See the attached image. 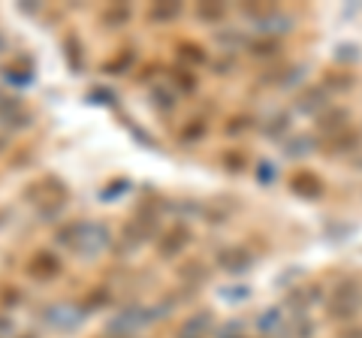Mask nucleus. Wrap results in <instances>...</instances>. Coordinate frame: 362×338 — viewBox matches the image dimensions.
I'll use <instances>...</instances> for the list:
<instances>
[{
  "label": "nucleus",
  "instance_id": "22",
  "mask_svg": "<svg viewBox=\"0 0 362 338\" xmlns=\"http://www.w3.org/2000/svg\"><path fill=\"white\" fill-rule=\"evenodd\" d=\"M335 58H338V61H347V58H350V61H356V58H359V54H356V45H341Z\"/></svg>",
  "mask_w": 362,
  "mask_h": 338
},
{
  "label": "nucleus",
  "instance_id": "23",
  "mask_svg": "<svg viewBox=\"0 0 362 338\" xmlns=\"http://www.w3.org/2000/svg\"><path fill=\"white\" fill-rule=\"evenodd\" d=\"M199 266H196V263H194V266H187V272H184V275L187 278H196V281H203V278H208V272H196Z\"/></svg>",
  "mask_w": 362,
  "mask_h": 338
},
{
  "label": "nucleus",
  "instance_id": "21",
  "mask_svg": "<svg viewBox=\"0 0 362 338\" xmlns=\"http://www.w3.org/2000/svg\"><path fill=\"white\" fill-rule=\"evenodd\" d=\"M248 293H251V290L248 287H226L223 290V299H230V302H242V299H248Z\"/></svg>",
  "mask_w": 362,
  "mask_h": 338
},
{
  "label": "nucleus",
  "instance_id": "17",
  "mask_svg": "<svg viewBox=\"0 0 362 338\" xmlns=\"http://www.w3.org/2000/svg\"><path fill=\"white\" fill-rule=\"evenodd\" d=\"M244 163H248V160H244L242 151H226V154H223V167L230 169V172H242Z\"/></svg>",
  "mask_w": 362,
  "mask_h": 338
},
{
  "label": "nucleus",
  "instance_id": "6",
  "mask_svg": "<svg viewBox=\"0 0 362 338\" xmlns=\"http://www.w3.org/2000/svg\"><path fill=\"white\" fill-rule=\"evenodd\" d=\"M359 148V133L356 130H341V133H335L329 136V151L332 154H341V151H356Z\"/></svg>",
  "mask_w": 362,
  "mask_h": 338
},
{
  "label": "nucleus",
  "instance_id": "8",
  "mask_svg": "<svg viewBox=\"0 0 362 338\" xmlns=\"http://www.w3.org/2000/svg\"><path fill=\"white\" fill-rule=\"evenodd\" d=\"M248 52L253 54V58H275V54H281V43L278 40H269V36H262V40H253L248 45Z\"/></svg>",
  "mask_w": 362,
  "mask_h": 338
},
{
  "label": "nucleus",
  "instance_id": "20",
  "mask_svg": "<svg viewBox=\"0 0 362 338\" xmlns=\"http://www.w3.org/2000/svg\"><path fill=\"white\" fill-rule=\"evenodd\" d=\"M275 323H281V312H275V308H272V312H266V314H262L260 321H257L260 330H272Z\"/></svg>",
  "mask_w": 362,
  "mask_h": 338
},
{
  "label": "nucleus",
  "instance_id": "13",
  "mask_svg": "<svg viewBox=\"0 0 362 338\" xmlns=\"http://www.w3.org/2000/svg\"><path fill=\"white\" fill-rule=\"evenodd\" d=\"M175 15H181V3H157L151 9V18H157V22H169Z\"/></svg>",
  "mask_w": 362,
  "mask_h": 338
},
{
  "label": "nucleus",
  "instance_id": "2",
  "mask_svg": "<svg viewBox=\"0 0 362 338\" xmlns=\"http://www.w3.org/2000/svg\"><path fill=\"white\" fill-rule=\"evenodd\" d=\"M253 263H257V257L244 245H233V248H223L217 254V269H223L226 275H244L253 269Z\"/></svg>",
  "mask_w": 362,
  "mask_h": 338
},
{
  "label": "nucleus",
  "instance_id": "11",
  "mask_svg": "<svg viewBox=\"0 0 362 338\" xmlns=\"http://www.w3.org/2000/svg\"><path fill=\"white\" fill-rule=\"evenodd\" d=\"M323 91H347V88H353V76L350 72H332V76H326V82L320 85Z\"/></svg>",
  "mask_w": 362,
  "mask_h": 338
},
{
  "label": "nucleus",
  "instance_id": "4",
  "mask_svg": "<svg viewBox=\"0 0 362 338\" xmlns=\"http://www.w3.org/2000/svg\"><path fill=\"white\" fill-rule=\"evenodd\" d=\"M347 124H350V109H344V106H329L320 118H317V130L329 133V136L347 130Z\"/></svg>",
  "mask_w": 362,
  "mask_h": 338
},
{
  "label": "nucleus",
  "instance_id": "9",
  "mask_svg": "<svg viewBox=\"0 0 362 338\" xmlns=\"http://www.w3.org/2000/svg\"><path fill=\"white\" fill-rule=\"evenodd\" d=\"M314 145H317L314 136H296V139L287 142V158H302V154H311Z\"/></svg>",
  "mask_w": 362,
  "mask_h": 338
},
{
  "label": "nucleus",
  "instance_id": "14",
  "mask_svg": "<svg viewBox=\"0 0 362 338\" xmlns=\"http://www.w3.org/2000/svg\"><path fill=\"white\" fill-rule=\"evenodd\" d=\"M205 133H208V124L205 121H190L184 130H181V139H184V142H196V139H203Z\"/></svg>",
  "mask_w": 362,
  "mask_h": 338
},
{
  "label": "nucleus",
  "instance_id": "18",
  "mask_svg": "<svg viewBox=\"0 0 362 338\" xmlns=\"http://www.w3.org/2000/svg\"><path fill=\"white\" fill-rule=\"evenodd\" d=\"M287 124H290V118H287V115H278V118H275V121H272L269 127H262V133H266L269 139H278V136L287 130Z\"/></svg>",
  "mask_w": 362,
  "mask_h": 338
},
{
  "label": "nucleus",
  "instance_id": "5",
  "mask_svg": "<svg viewBox=\"0 0 362 338\" xmlns=\"http://www.w3.org/2000/svg\"><path fill=\"white\" fill-rule=\"evenodd\" d=\"M290 187L296 190V194H302L305 199H320L323 197V181L320 176H314V172H296L293 181H290Z\"/></svg>",
  "mask_w": 362,
  "mask_h": 338
},
{
  "label": "nucleus",
  "instance_id": "7",
  "mask_svg": "<svg viewBox=\"0 0 362 338\" xmlns=\"http://www.w3.org/2000/svg\"><path fill=\"white\" fill-rule=\"evenodd\" d=\"M187 242H190V233L184 230V226H175V230H172L166 239H163V251L160 254H163V257H175V254L184 248Z\"/></svg>",
  "mask_w": 362,
  "mask_h": 338
},
{
  "label": "nucleus",
  "instance_id": "1",
  "mask_svg": "<svg viewBox=\"0 0 362 338\" xmlns=\"http://www.w3.org/2000/svg\"><path fill=\"white\" fill-rule=\"evenodd\" d=\"M359 284L356 281H341L338 287L332 290L329 302H326V308H329L332 317H338V321H353L359 312Z\"/></svg>",
  "mask_w": 362,
  "mask_h": 338
},
{
  "label": "nucleus",
  "instance_id": "10",
  "mask_svg": "<svg viewBox=\"0 0 362 338\" xmlns=\"http://www.w3.org/2000/svg\"><path fill=\"white\" fill-rule=\"evenodd\" d=\"M196 15L203 18V22H208V24H217L226 15V6L223 3H203L196 9Z\"/></svg>",
  "mask_w": 362,
  "mask_h": 338
},
{
  "label": "nucleus",
  "instance_id": "19",
  "mask_svg": "<svg viewBox=\"0 0 362 338\" xmlns=\"http://www.w3.org/2000/svg\"><path fill=\"white\" fill-rule=\"evenodd\" d=\"M178 85L184 94H190V91H196V76L194 72H187V70H178Z\"/></svg>",
  "mask_w": 362,
  "mask_h": 338
},
{
  "label": "nucleus",
  "instance_id": "12",
  "mask_svg": "<svg viewBox=\"0 0 362 338\" xmlns=\"http://www.w3.org/2000/svg\"><path fill=\"white\" fill-rule=\"evenodd\" d=\"M251 124H257L251 115H235V118H230V121H226V127H223V130H226V136H239V133H244V130H248Z\"/></svg>",
  "mask_w": 362,
  "mask_h": 338
},
{
  "label": "nucleus",
  "instance_id": "15",
  "mask_svg": "<svg viewBox=\"0 0 362 338\" xmlns=\"http://www.w3.org/2000/svg\"><path fill=\"white\" fill-rule=\"evenodd\" d=\"M178 52H181V58H187L190 63H205L208 61V54L199 49V45H194V43H184Z\"/></svg>",
  "mask_w": 362,
  "mask_h": 338
},
{
  "label": "nucleus",
  "instance_id": "3",
  "mask_svg": "<svg viewBox=\"0 0 362 338\" xmlns=\"http://www.w3.org/2000/svg\"><path fill=\"white\" fill-rule=\"evenodd\" d=\"M329 106H332L329 91H323L320 85L302 91V94H299V100H296V112H302V115H320V112H326Z\"/></svg>",
  "mask_w": 362,
  "mask_h": 338
},
{
  "label": "nucleus",
  "instance_id": "16",
  "mask_svg": "<svg viewBox=\"0 0 362 338\" xmlns=\"http://www.w3.org/2000/svg\"><path fill=\"white\" fill-rule=\"evenodd\" d=\"M278 178V169H275V163H269V160H260L257 163V181L260 185H272V181Z\"/></svg>",
  "mask_w": 362,
  "mask_h": 338
}]
</instances>
